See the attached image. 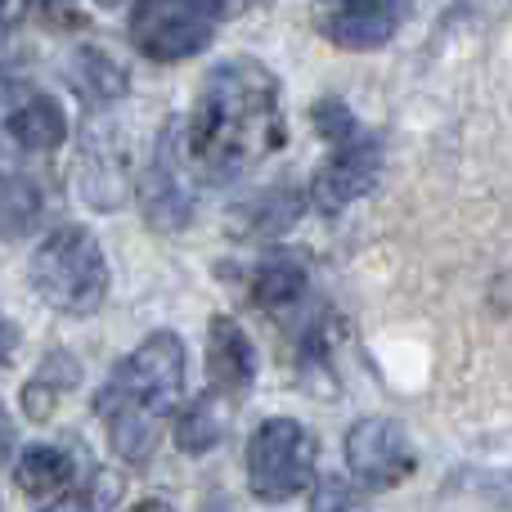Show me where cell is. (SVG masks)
<instances>
[{
	"label": "cell",
	"mask_w": 512,
	"mask_h": 512,
	"mask_svg": "<svg viewBox=\"0 0 512 512\" xmlns=\"http://www.w3.org/2000/svg\"><path fill=\"white\" fill-rule=\"evenodd\" d=\"M279 86L256 59H225L207 72L198 90L194 117L185 131V153L198 180L225 185L243 171L261 167L274 149H283Z\"/></svg>",
	"instance_id": "6da1fadb"
},
{
	"label": "cell",
	"mask_w": 512,
	"mask_h": 512,
	"mask_svg": "<svg viewBox=\"0 0 512 512\" xmlns=\"http://www.w3.org/2000/svg\"><path fill=\"white\" fill-rule=\"evenodd\" d=\"M185 391V342L167 328L149 333L113 378L99 387L95 414L108 427V445L122 463H149L162 441V423Z\"/></svg>",
	"instance_id": "7a4b0ae2"
},
{
	"label": "cell",
	"mask_w": 512,
	"mask_h": 512,
	"mask_svg": "<svg viewBox=\"0 0 512 512\" xmlns=\"http://www.w3.org/2000/svg\"><path fill=\"white\" fill-rule=\"evenodd\" d=\"M32 288L59 315L86 319L108 297V256L86 225H59L32 252Z\"/></svg>",
	"instance_id": "3957f363"
},
{
	"label": "cell",
	"mask_w": 512,
	"mask_h": 512,
	"mask_svg": "<svg viewBox=\"0 0 512 512\" xmlns=\"http://www.w3.org/2000/svg\"><path fill=\"white\" fill-rule=\"evenodd\" d=\"M315 436L297 418H265L248 441V490L265 504H283L310 490Z\"/></svg>",
	"instance_id": "277c9868"
},
{
	"label": "cell",
	"mask_w": 512,
	"mask_h": 512,
	"mask_svg": "<svg viewBox=\"0 0 512 512\" xmlns=\"http://www.w3.org/2000/svg\"><path fill=\"white\" fill-rule=\"evenodd\" d=\"M230 14L225 5H203V0H144L131 9V45L158 63L194 59L216 36V23Z\"/></svg>",
	"instance_id": "5b68a950"
},
{
	"label": "cell",
	"mask_w": 512,
	"mask_h": 512,
	"mask_svg": "<svg viewBox=\"0 0 512 512\" xmlns=\"http://www.w3.org/2000/svg\"><path fill=\"white\" fill-rule=\"evenodd\" d=\"M346 468H351V477L360 486L391 490L414 477L418 454L400 423H391V418H360L346 432Z\"/></svg>",
	"instance_id": "8992f818"
},
{
	"label": "cell",
	"mask_w": 512,
	"mask_h": 512,
	"mask_svg": "<svg viewBox=\"0 0 512 512\" xmlns=\"http://www.w3.org/2000/svg\"><path fill=\"white\" fill-rule=\"evenodd\" d=\"M378 176H382V135L360 131L355 140L337 144L324 167L315 171V180H310V207L324 216L342 212L346 203L369 194L378 185Z\"/></svg>",
	"instance_id": "52a82bcc"
},
{
	"label": "cell",
	"mask_w": 512,
	"mask_h": 512,
	"mask_svg": "<svg viewBox=\"0 0 512 512\" xmlns=\"http://www.w3.org/2000/svg\"><path fill=\"white\" fill-rule=\"evenodd\" d=\"M180 149H185V144H180V122H167L158 135V153H153L149 171H144V180H140L144 216H149V225H158V230H180V225L189 221V207H194L185 176H180Z\"/></svg>",
	"instance_id": "ba28073f"
},
{
	"label": "cell",
	"mask_w": 512,
	"mask_h": 512,
	"mask_svg": "<svg viewBox=\"0 0 512 512\" xmlns=\"http://www.w3.org/2000/svg\"><path fill=\"white\" fill-rule=\"evenodd\" d=\"M409 9L391 5V0H346V5H328L319 14V32L337 45V50H378L400 32Z\"/></svg>",
	"instance_id": "9c48e42d"
},
{
	"label": "cell",
	"mask_w": 512,
	"mask_h": 512,
	"mask_svg": "<svg viewBox=\"0 0 512 512\" xmlns=\"http://www.w3.org/2000/svg\"><path fill=\"white\" fill-rule=\"evenodd\" d=\"M207 378H212V396L225 405H239L248 396L252 378H256V351L239 324L230 315H216L207 324Z\"/></svg>",
	"instance_id": "30bf717a"
},
{
	"label": "cell",
	"mask_w": 512,
	"mask_h": 512,
	"mask_svg": "<svg viewBox=\"0 0 512 512\" xmlns=\"http://www.w3.org/2000/svg\"><path fill=\"white\" fill-rule=\"evenodd\" d=\"M306 283H310L306 261L288 248H274V252H265L261 265L252 270V297H256V306H265V310H288L306 297Z\"/></svg>",
	"instance_id": "8fae6325"
},
{
	"label": "cell",
	"mask_w": 512,
	"mask_h": 512,
	"mask_svg": "<svg viewBox=\"0 0 512 512\" xmlns=\"http://www.w3.org/2000/svg\"><path fill=\"white\" fill-rule=\"evenodd\" d=\"M5 131L14 135L18 149H32V153H50L63 144L68 135V117L63 108L54 104L50 95H27L14 104V113L5 117Z\"/></svg>",
	"instance_id": "7c38bea8"
},
{
	"label": "cell",
	"mask_w": 512,
	"mask_h": 512,
	"mask_svg": "<svg viewBox=\"0 0 512 512\" xmlns=\"http://www.w3.org/2000/svg\"><path fill=\"white\" fill-rule=\"evenodd\" d=\"M301 203H306V198H301L292 185L261 189V194L248 198L243 207H234L239 216L230 221V230L243 234V239H274V234H283L301 216Z\"/></svg>",
	"instance_id": "4fadbf2b"
},
{
	"label": "cell",
	"mask_w": 512,
	"mask_h": 512,
	"mask_svg": "<svg viewBox=\"0 0 512 512\" xmlns=\"http://www.w3.org/2000/svg\"><path fill=\"white\" fill-rule=\"evenodd\" d=\"M77 382H81V364L72 360V351H50L41 360V369H36L23 387V414L45 423V418L59 409L63 391H72Z\"/></svg>",
	"instance_id": "5bb4252c"
},
{
	"label": "cell",
	"mask_w": 512,
	"mask_h": 512,
	"mask_svg": "<svg viewBox=\"0 0 512 512\" xmlns=\"http://www.w3.org/2000/svg\"><path fill=\"white\" fill-rule=\"evenodd\" d=\"M113 140H117L113 131H95V126H90L86 153H81V167L95 162V171H86L81 185H86L90 203H99V207H117V198H122V189H126V167H122V153H117Z\"/></svg>",
	"instance_id": "9a60e30c"
},
{
	"label": "cell",
	"mask_w": 512,
	"mask_h": 512,
	"mask_svg": "<svg viewBox=\"0 0 512 512\" xmlns=\"http://www.w3.org/2000/svg\"><path fill=\"white\" fill-rule=\"evenodd\" d=\"M14 481L32 499H50L59 490H68V481H72L68 450H59V445H27L14 463Z\"/></svg>",
	"instance_id": "2e32d148"
},
{
	"label": "cell",
	"mask_w": 512,
	"mask_h": 512,
	"mask_svg": "<svg viewBox=\"0 0 512 512\" xmlns=\"http://www.w3.org/2000/svg\"><path fill=\"white\" fill-rule=\"evenodd\" d=\"M72 86H77L90 104H113V99L126 95L131 81H126V68L113 59V54L86 45V50L72 54Z\"/></svg>",
	"instance_id": "e0dca14e"
},
{
	"label": "cell",
	"mask_w": 512,
	"mask_h": 512,
	"mask_svg": "<svg viewBox=\"0 0 512 512\" xmlns=\"http://www.w3.org/2000/svg\"><path fill=\"white\" fill-rule=\"evenodd\" d=\"M225 418H230V405H225V400H216V396L194 400L176 423V445L185 454H207L225 436Z\"/></svg>",
	"instance_id": "ac0fdd59"
},
{
	"label": "cell",
	"mask_w": 512,
	"mask_h": 512,
	"mask_svg": "<svg viewBox=\"0 0 512 512\" xmlns=\"http://www.w3.org/2000/svg\"><path fill=\"white\" fill-rule=\"evenodd\" d=\"M36 212H41V198L36 185L27 176H18L14 167L0 162V234H23L32 230Z\"/></svg>",
	"instance_id": "d6986e66"
},
{
	"label": "cell",
	"mask_w": 512,
	"mask_h": 512,
	"mask_svg": "<svg viewBox=\"0 0 512 512\" xmlns=\"http://www.w3.org/2000/svg\"><path fill=\"white\" fill-rule=\"evenodd\" d=\"M117 495H122V481H117L113 472H95L86 486L68 490L59 504H50V508H41V512H113Z\"/></svg>",
	"instance_id": "ffe728a7"
},
{
	"label": "cell",
	"mask_w": 512,
	"mask_h": 512,
	"mask_svg": "<svg viewBox=\"0 0 512 512\" xmlns=\"http://www.w3.org/2000/svg\"><path fill=\"white\" fill-rule=\"evenodd\" d=\"M310 122H315V131L324 135L333 149H337V144H346V140H355V135L364 131V126L355 122L351 108H346L342 99H319V104L310 108Z\"/></svg>",
	"instance_id": "44dd1931"
},
{
	"label": "cell",
	"mask_w": 512,
	"mask_h": 512,
	"mask_svg": "<svg viewBox=\"0 0 512 512\" xmlns=\"http://www.w3.org/2000/svg\"><path fill=\"white\" fill-rule=\"evenodd\" d=\"M310 512H369V504H364L342 477H328L324 486L315 490V499H310Z\"/></svg>",
	"instance_id": "7402d4cb"
},
{
	"label": "cell",
	"mask_w": 512,
	"mask_h": 512,
	"mask_svg": "<svg viewBox=\"0 0 512 512\" xmlns=\"http://www.w3.org/2000/svg\"><path fill=\"white\" fill-rule=\"evenodd\" d=\"M14 351H18V328H14V319L0 315V369H9Z\"/></svg>",
	"instance_id": "603a6c76"
},
{
	"label": "cell",
	"mask_w": 512,
	"mask_h": 512,
	"mask_svg": "<svg viewBox=\"0 0 512 512\" xmlns=\"http://www.w3.org/2000/svg\"><path fill=\"white\" fill-rule=\"evenodd\" d=\"M23 14V9H14V5H0V59L9 54V45H14V18Z\"/></svg>",
	"instance_id": "cb8c5ba5"
},
{
	"label": "cell",
	"mask_w": 512,
	"mask_h": 512,
	"mask_svg": "<svg viewBox=\"0 0 512 512\" xmlns=\"http://www.w3.org/2000/svg\"><path fill=\"white\" fill-rule=\"evenodd\" d=\"M41 18H45V23H77L81 14H77V9H68V5H63V9H59V5H45Z\"/></svg>",
	"instance_id": "d4e9b609"
},
{
	"label": "cell",
	"mask_w": 512,
	"mask_h": 512,
	"mask_svg": "<svg viewBox=\"0 0 512 512\" xmlns=\"http://www.w3.org/2000/svg\"><path fill=\"white\" fill-rule=\"evenodd\" d=\"M131 512H176V508L167 499H140V504H131Z\"/></svg>",
	"instance_id": "484cf974"
}]
</instances>
